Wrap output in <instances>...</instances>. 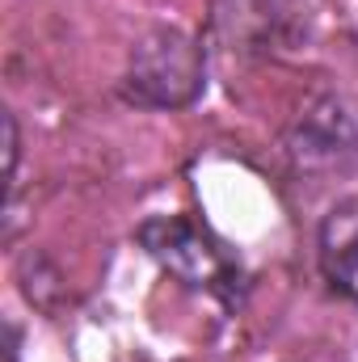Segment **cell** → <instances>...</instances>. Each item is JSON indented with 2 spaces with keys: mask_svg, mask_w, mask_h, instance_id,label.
<instances>
[{
  "mask_svg": "<svg viewBox=\"0 0 358 362\" xmlns=\"http://www.w3.org/2000/svg\"><path fill=\"white\" fill-rule=\"evenodd\" d=\"M139 245L152 262H161L190 291H202L219 303H236L245 291V270L228 253L224 240H215L207 228H198L185 215H156L139 228Z\"/></svg>",
  "mask_w": 358,
  "mask_h": 362,
  "instance_id": "cell-1",
  "label": "cell"
},
{
  "mask_svg": "<svg viewBox=\"0 0 358 362\" xmlns=\"http://www.w3.org/2000/svg\"><path fill=\"white\" fill-rule=\"evenodd\" d=\"M202 76H207V64L198 42L181 30H156L131 51L127 97L156 110L190 105L202 93Z\"/></svg>",
  "mask_w": 358,
  "mask_h": 362,
  "instance_id": "cell-2",
  "label": "cell"
},
{
  "mask_svg": "<svg viewBox=\"0 0 358 362\" xmlns=\"http://www.w3.org/2000/svg\"><path fill=\"white\" fill-rule=\"evenodd\" d=\"M316 257H321V270L329 278V286L337 295H346L350 303H358V198L337 202L321 219Z\"/></svg>",
  "mask_w": 358,
  "mask_h": 362,
  "instance_id": "cell-3",
  "label": "cell"
}]
</instances>
